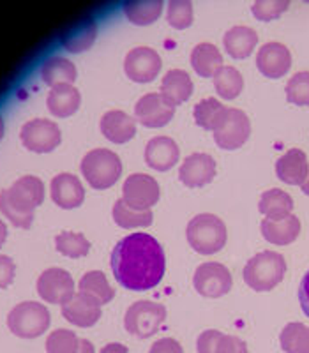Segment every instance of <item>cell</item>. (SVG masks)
Returning <instances> with one entry per match:
<instances>
[{
    "label": "cell",
    "instance_id": "obj_33",
    "mask_svg": "<svg viewBox=\"0 0 309 353\" xmlns=\"http://www.w3.org/2000/svg\"><path fill=\"white\" fill-rule=\"evenodd\" d=\"M113 221L117 226L124 230L131 228H145V226L152 225L154 214L152 210H137L131 209L124 200H117L112 210Z\"/></svg>",
    "mask_w": 309,
    "mask_h": 353
},
{
    "label": "cell",
    "instance_id": "obj_20",
    "mask_svg": "<svg viewBox=\"0 0 309 353\" xmlns=\"http://www.w3.org/2000/svg\"><path fill=\"white\" fill-rule=\"evenodd\" d=\"M308 156L301 149H290L276 161L277 179L290 185H302L308 179Z\"/></svg>",
    "mask_w": 309,
    "mask_h": 353
},
{
    "label": "cell",
    "instance_id": "obj_13",
    "mask_svg": "<svg viewBox=\"0 0 309 353\" xmlns=\"http://www.w3.org/2000/svg\"><path fill=\"white\" fill-rule=\"evenodd\" d=\"M212 134L214 141L221 149H241L242 145L248 141L249 134H251V121H249L248 113H244L239 108H230L226 121Z\"/></svg>",
    "mask_w": 309,
    "mask_h": 353
},
{
    "label": "cell",
    "instance_id": "obj_36",
    "mask_svg": "<svg viewBox=\"0 0 309 353\" xmlns=\"http://www.w3.org/2000/svg\"><path fill=\"white\" fill-rule=\"evenodd\" d=\"M55 248L59 253L68 258H81L87 256L90 251V242L83 233L62 232L55 237Z\"/></svg>",
    "mask_w": 309,
    "mask_h": 353
},
{
    "label": "cell",
    "instance_id": "obj_45",
    "mask_svg": "<svg viewBox=\"0 0 309 353\" xmlns=\"http://www.w3.org/2000/svg\"><path fill=\"white\" fill-rule=\"evenodd\" d=\"M299 301H301L302 311L306 313V316H309V270L304 274L301 286H299Z\"/></svg>",
    "mask_w": 309,
    "mask_h": 353
},
{
    "label": "cell",
    "instance_id": "obj_7",
    "mask_svg": "<svg viewBox=\"0 0 309 353\" xmlns=\"http://www.w3.org/2000/svg\"><path fill=\"white\" fill-rule=\"evenodd\" d=\"M166 320V307L159 302L138 301L128 307L124 314V327L131 336L147 339L157 334Z\"/></svg>",
    "mask_w": 309,
    "mask_h": 353
},
{
    "label": "cell",
    "instance_id": "obj_41",
    "mask_svg": "<svg viewBox=\"0 0 309 353\" xmlns=\"http://www.w3.org/2000/svg\"><path fill=\"white\" fill-rule=\"evenodd\" d=\"M221 336H223V332H219V330H214V329L203 330V332H201L197 339V352L198 353H216Z\"/></svg>",
    "mask_w": 309,
    "mask_h": 353
},
{
    "label": "cell",
    "instance_id": "obj_43",
    "mask_svg": "<svg viewBox=\"0 0 309 353\" xmlns=\"http://www.w3.org/2000/svg\"><path fill=\"white\" fill-rule=\"evenodd\" d=\"M14 272H17V265L12 261V258L0 254V290L8 288L14 279Z\"/></svg>",
    "mask_w": 309,
    "mask_h": 353
},
{
    "label": "cell",
    "instance_id": "obj_30",
    "mask_svg": "<svg viewBox=\"0 0 309 353\" xmlns=\"http://www.w3.org/2000/svg\"><path fill=\"white\" fill-rule=\"evenodd\" d=\"M258 209H260V212L263 214L267 219H285V217H288L290 214H292L293 200L286 191H283V189H267V191L260 196Z\"/></svg>",
    "mask_w": 309,
    "mask_h": 353
},
{
    "label": "cell",
    "instance_id": "obj_49",
    "mask_svg": "<svg viewBox=\"0 0 309 353\" xmlns=\"http://www.w3.org/2000/svg\"><path fill=\"white\" fill-rule=\"evenodd\" d=\"M301 189H302V193L308 194V196H309V173H308V179L304 181V184L301 185Z\"/></svg>",
    "mask_w": 309,
    "mask_h": 353
},
{
    "label": "cell",
    "instance_id": "obj_50",
    "mask_svg": "<svg viewBox=\"0 0 309 353\" xmlns=\"http://www.w3.org/2000/svg\"><path fill=\"white\" fill-rule=\"evenodd\" d=\"M4 131H6V128H4V119H2V115H0V140L4 138Z\"/></svg>",
    "mask_w": 309,
    "mask_h": 353
},
{
    "label": "cell",
    "instance_id": "obj_15",
    "mask_svg": "<svg viewBox=\"0 0 309 353\" xmlns=\"http://www.w3.org/2000/svg\"><path fill=\"white\" fill-rule=\"evenodd\" d=\"M216 176V159L210 154L195 152L182 161L179 179L188 188H203Z\"/></svg>",
    "mask_w": 309,
    "mask_h": 353
},
{
    "label": "cell",
    "instance_id": "obj_10",
    "mask_svg": "<svg viewBox=\"0 0 309 353\" xmlns=\"http://www.w3.org/2000/svg\"><path fill=\"white\" fill-rule=\"evenodd\" d=\"M161 188L154 176L147 173H132L122 185V200L137 210H150L159 201Z\"/></svg>",
    "mask_w": 309,
    "mask_h": 353
},
{
    "label": "cell",
    "instance_id": "obj_5",
    "mask_svg": "<svg viewBox=\"0 0 309 353\" xmlns=\"http://www.w3.org/2000/svg\"><path fill=\"white\" fill-rule=\"evenodd\" d=\"M80 170L90 188L108 189L121 179L122 161L113 150L94 149L85 154Z\"/></svg>",
    "mask_w": 309,
    "mask_h": 353
},
{
    "label": "cell",
    "instance_id": "obj_16",
    "mask_svg": "<svg viewBox=\"0 0 309 353\" xmlns=\"http://www.w3.org/2000/svg\"><path fill=\"white\" fill-rule=\"evenodd\" d=\"M258 71L267 78H281L292 68V53L283 43H265L257 53Z\"/></svg>",
    "mask_w": 309,
    "mask_h": 353
},
{
    "label": "cell",
    "instance_id": "obj_48",
    "mask_svg": "<svg viewBox=\"0 0 309 353\" xmlns=\"http://www.w3.org/2000/svg\"><path fill=\"white\" fill-rule=\"evenodd\" d=\"M6 239H8V226H6L4 221L0 219V248L6 242Z\"/></svg>",
    "mask_w": 309,
    "mask_h": 353
},
{
    "label": "cell",
    "instance_id": "obj_12",
    "mask_svg": "<svg viewBox=\"0 0 309 353\" xmlns=\"http://www.w3.org/2000/svg\"><path fill=\"white\" fill-rule=\"evenodd\" d=\"M37 293L44 302L62 305L77 292L71 274L59 267H52L44 270L37 279Z\"/></svg>",
    "mask_w": 309,
    "mask_h": 353
},
{
    "label": "cell",
    "instance_id": "obj_40",
    "mask_svg": "<svg viewBox=\"0 0 309 353\" xmlns=\"http://www.w3.org/2000/svg\"><path fill=\"white\" fill-rule=\"evenodd\" d=\"M288 8V0H257L251 6V11H253L255 18H258V20L270 21L281 17Z\"/></svg>",
    "mask_w": 309,
    "mask_h": 353
},
{
    "label": "cell",
    "instance_id": "obj_6",
    "mask_svg": "<svg viewBox=\"0 0 309 353\" xmlns=\"http://www.w3.org/2000/svg\"><path fill=\"white\" fill-rule=\"evenodd\" d=\"M52 323L48 307L41 302L25 301L9 311L8 327L21 339H36L48 330Z\"/></svg>",
    "mask_w": 309,
    "mask_h": 353
},
{
    "label": "cell",
    "instance_id": "obj_47",
    "mask_svg": "<svg viewBox=\"0 0 309 353\" xmlns=\"http://www.w3.org/2000/svg\"><path fill=\"white\" fill-rule=\"evenodd\" d=\"M78 353H96V348H94V345L88 339H81Z\"/></svg>",
    "mask_w": 309,
    "mask_h": 353
},
{
    "label": "cell",
    "instance_id": "obj_34",
    "mask_svg": "<svg viewBox=\"0 0 309 353\" xmlns=\"http://www.w3.org/2000/svg\"><path fill=\"white\" fill-rule=\"evenodd\" d=\"M212 80L217 96L221 99H235L244 88V78H242L241 71L233 65H223Z\"/></svg>",
    "mask_w": 309,
    "mask_h": 353
},
{
    "label": "cell",
    "instance_id": "obj_3",
    "mask_svg": "<svg viewBox=\"0 0 309 353\" xmlns=\"http://www.w3.org/2000/svg\"><path fill=\"white\" fill-rule=\"evenodd\" d=\"M286 260L276 251H261L249 258L244 267V283L255 292H270L283 281Z\"/></svg>",
    "mask_w": 309,
    "mask_h": 353
},
{
    "label": "cell",
    "instance_id": "obj_11",
    "mask_svg": "<svg viewBox=\"0 0 309 353\" xmlns=\"http://www.w3.org/2000/svg\"><path fill=\"white\" fill-rule=\"evenodd\" d=\"M161 55L149 46H137L126 55L124 71L129 80L137 83H149L156 80L161 71Z\"/></svg>",
    "mask_w": 309,
    "mask_h": 353
},
{
    "label": "cell",
    "instance_id": "obj_23",
    "mask_svg": "<svg viewBox=\"0 0 309 353\" xmlns=\"http://www.w3.org/2000/svg\"><path fill=\"white\" fill-rule=\"evenodd\" d=\"M97 37V23L92 17H85L66 28L61 36L62 48L71 53H81L94 44Z\"/></svg>",
    "mask_w": 309,
    "mask_h": 353
},
{
    "label": "cell",
    "instance_id": "obj_24",
    "mask_svg": "<svg viewBox=\"0 0 309 353\" xmlns=\"http://www.w3.org/2000/svg\"><path fill=\"white\" fill-rule=\"evenodd\" d=\"M258 44V34L248 25H235L228 28L223 36L225 52L233 59H248Z\"/></svg>",
    "mask_w": 309,
    "mask_h": 353
},
{
    "label": "cell",
    "instance_id": "obj_25",
    "mask_svg": "<svg viewBox=\"0 0 309 353\" xmlns=\"http://www.w3.org/2000/svg\"><path fill=\"white\" fill-rule=\"evenodd\" d=\"M261 235L267 242L276 245H288L293 241H297L301 233V221L295 214H290L288 217L279 221H272L265 217L260 225Z\"/></svg>",
    "mask_w": 309,
    "mask_h": 353
},
{
    "label": "cell",
    "instance_id": "obj_32",
    "mask_svg": "<svg viewBox=\"0 0 309 353\" xmlns=\"http://www.w3.org/2000/svg\"><path fill=\"white\" fill-rule=\"evenodd\" d=\"M163 0H131L124 4V14L134 25H150L163 14Z\"/></svg>",
    "mask_w": 309,
    "mask_h": 353
},
{
    "label": "cell",
    "instance_id": "obj_26",
    "mask_svg": "<svg viewBox=\"0 0 309 353\" xmlns=\"http://www.w3.org/2000/svg\"><path fill=\"white\" fill-rule=\"evenodd\" d=\"M77 77V65L66 57H50L41 65V78L52 88L61 87V85H72Z\"/></svg>",
    "mask_w": 309,
    "mask_h": 353
},
{
    "label": "cell",
    "instance_id": "obj_19",
    "mask_svg": "<svg viewBox=\"0 0 309 353\" xmlns=\"http://www.w3.org/2000/svg\"><path fill=\"white\" fill-rule=\"evenodd\" d=\"M181 149L173 138L156 137L145 147V163L157 172H166L177 165Z\"/></svg>",
    "mask_w": 309,
    "mask_h": 353
},
{
    "label": "cell",
    "instance_id": "obj_46",
    "mask_svg": "<svg viewBox=\"0 0 309 353\" xmlns=\"http://www.w3.org/2000/svg\"><path fill=\"white\" fill-rule=\"evenodd\" d=\"M99 353H129V350L122 343H108L101 348Z\"/></svg>",
    "mask_w": 309,
    "mask_h": 353
},
{
    "label": "cell",
    "instance_id": "obj_22",
    "mask_svg": "<svg viewBox=\"0 0 309 353\" xmlns=\"http://www.w3.org/2000/svg\"><path fill=\"white\" fill-rule=\"evenodd\" d=\"M159 94L170 106L177 108L193 94V80L184 69H170L161 81Z\"/></svg>",
    "mask_w": 309,
    "mask_h": 353
},
{
    "label": "cell",
    "instance_id": "obj_8",
    "mask_svg": "<svg viewBox=\"0 0 309 353\" xmlns=\"http://www.w3.org/2000/svg\"><path fill=\"white\" fill-rule=\"evenodd\" d=\"M233 277L228 267L217 261L201 263L193 276V286L201 297L219 299L232 290Z\"/></svg>",
    "mask_w": 309,
    "mask_h": 353
},
{
    "label": "cell",
    "instance_id": "obj_35",
    "mask_svg": "<svg viewBox=\"0 0 309 353\" xmlns=\"http://www.w3.org/2000/svg\"><path fill=\"white\" fill-rule=\"evenodd\" d=\"M279 345L285 353H309V327L292 321L279 334Z\"/></svg>",
    "mask_w": 309,
    "mask_h": 353
},
{
    "label": "cell",
    "instance_id": "obj_37",
    "mask_svg": "<svg viewBox=\"0 0 309 353\" xmlns=\"http://www.w3.org/2000/svg\"><path fill=\"white\" fill-rule=\"evenodd\" d=\"M80 337L69 329H57L46 339V352L48 353H78L80 350Z\"/></svg>",
    "mask_w": 309,
    "mask_h": 353
},
{
    "label": "cell",
    "instance_id": "obj_4",
    "mask_svg": "<svg viewBox=\"0 0 309 353\" xmlns=\"http://www.w3.org/2000/svg\"><path fill=\"white\" fill-rule=\"evenodd\" d=\"M186 237H188L189 245L197 253L209 256V254L217 253L225 248L228 232H226L225 221L214 214H198L188 223L186 228Z\"/></svg>",
    "mask_w": 309,
    "mask_h": 353
},
{
    "label": "cell",
    "instance_id": "obj_18",
    "mask_svg": "<svg viewBox=\"0 0 309 353\" xmlns=\"http://www.w3.org/2000/svg\"><path fill=\"white\" fill-rule=\"evenodd\" d=\"M50 194H52L53 203L59 205L61 209H77L85 200L83 184L72 173H59L53 176L50 184Z\"/></svg>",
    "mask_w": 309,
    "mask_h": 353
},
{
    "label": "cell",
    "instance_id": "obj_14",
    "mask_svg": "<svg viewBox=\"0 0 309 353\" xmlns=\"http://www.w3.org/2000/svg\"><path fill=\"white\" fill-rule=\"evenodd\" d=\"M175 115V108L170 106L159 92L145 94L138 99L134 105V117L141 125L149 129L165 128L168 122H172Z\"/></svg>",
    "mask_w": 309,
    "mask_h": 353
},
{
    "label": "cell",
    "instance_id": "obj_39",
    "mask_svg": "<svg viewBox=\"0 0 309 353\" xmlns=\"http://www.w3.org/2000/svg\"><path fill=\"white\" fill-rule=\"evenodd\" d=\"M286 99L292 105H309V71L295 72L286 83Z\"/></svg>",
    "mask_w": 309,
    "mask_h": 353
},
{
    "label": "cell",
    "instance_id": "obj_21",
    "mask_svg": "<svg viewBox=\"0 0 309 353\" xmlns=\"http://www.w3.org/2000/svg\"><path fill=\"white\" fill-rule=\"evenodd\" d=\"M101 132L112 143H126L137 134V121L122 110H110L101 117Z\"/></svg>",
    "mask_w": 309,
    "mask_h": 353
},
{
    "label": "cell",
    "instance_id": "obj_31",
    "mask_svg": "<svg viewBox=\"0 0 309 353\" xmlns=\"http://www.w3.org/2000/svg\"><path fill=\"white\" fill-rule=\"evenodd\" d=\"M78 292L88 295L101 305L108 304L115 297V290L108 283L105 272H101V270H90V272L83 274L78 283Z\"/></svg>",
    "mask_w": 309,
    "mask_h": 353
},
{
    "label": "cell",
    "instance_id": "obj_42",
    "mask_svg": "<svg viewBox=\"0 0 309 353\" xmlns=\"http://www.w3.org/2000/svg\"><path fill=\"white\" fill-rule=\"evenodd\" d=\"M216 353H249V352L244 339H241V337L237 336L223 334L219 339V345H217Z\"/></svg>",
    "mask_w": 309,
    "mask_h": 353
},
{
    "label": "cell",
    "instance_id": "obj_9",
    "mask_svg": "<svg viewBox=\"0 0 309 353\" xmlns=\"http://www.w3.org/2000/svg\"><path fill=\"white\" fill-rule=\"evenodd\" d=\"M21 143L25 149L37 154H48L61 145V129L48 119H32L23 124L20 131Z\"/></svg>",
    "mask_w": 309,
    "mask_h": 353
},
{
    "label": "cell",
    "instance_id": "obj_38",
    "mask_svg": "<svg viewBox=\"0 0 309 353\" xmlns=\"http://www.w3.org/2000/svg\"><path fill=\"white\" fill-rule=\"evenodd\" d=\"M166 20L173 28H188L193 23V4L191 0H170L166 4Z\"/></svg>",
    "mask_w": 309,
    "mask_h": 353
},
{
    "label": "cell",
    "instance_id": "obj_44",
    "mask_svg": "<svg viewBox=\"0 0 309 353\" xmlns=\"http://www.w3.org/2000/svg\"><path fill=\"white\" fill-rule=\"evenodd\" d=\"M149 353H184V348L173 337H163L152 343Z\"/></svg>",
    "mask_w": 309,
    "mask_h": 353
},
{
    "label": "cell",
    "instance_id": "obj_27",
    "mask_svg": "<svg viewBox=\"0 0 309 353\" xmlns=\"http://www.w3.org/2000/svg\"><path fill=\"white\" fill-rule=\"evenodd\" d=\"M80 103L81 94L74 85H61V87L52 88L48 99H46L50 112L55 117H61V119L77 113V110L80 108Z\"/></svg>",
    "mask_w": 309,
    "mask_h": 353
},
{
    "label": "cell",
    "instance_id": "obj_2",
    "mask_svg": "<svg viewBox=\"0 0 309 353\" xmlns=\"http://www.w3.org/2000/svg\"><path fill=\"white\" fill-rule=\"evenodd\" d=\"M44 200V184L34 175L20 176L11 188L0 191V212L18 228H30L34 210Z\"/></svg>",
    "mask_w": 309,
    "mask_h": 353
},
{
    "label": "cell",
    "instance_id": "obj_29",
    "mask_svg": "<svg viewBox=\"0 0 309 353\" xmlns=\"http://www.w3.org/2000/svg\"><path fill=\"white\" fill-rule=\"evenodd\" d=\"M228 110L219 99H214V97H205L200 103H197L193 110L195 122H197L200 128L207 129V131L216 132L217 129L223 125V122L226 121L228 117Z\"/></svg>",
    "mask_w": 309,
    "mask_h": 353
},
{
    "label": "cell",
    "instance_id": "obj_1",
    "mask_svg": "<svg viewBox=\"0 0 309 353\" xmlns=\"http://www.w3.org/2000/svg\"><path fill=\"white\" fill-rule=\"evenodd\" d=\"M110 263L117 283L132 292L156 288L166 270L163 245L149 233H131L117 242Z\"/></svg>",
    "mask_w": 309,
    "mask_h": 353
},
{
    "label": "cell",
    "instance_id": "obj_17",
    "mask_svg": "<svg viewBox=\"0 0 309 353\" xmlns=\"http://www.w3.org/2000/svg\"><path fill=\"white\" fill-rule=\"evenodd\" d=\"M101 304H97L94 299H90L85 293H74L66 304H62V316L71 323V325L88 329L96 325L101 320Z\"/></svg>",
    "mask_w": 309,
    "mask_h": 353
},
{
    "label": "cell",
    "instance_id": "obj_28",
    "mask_svg": "<svg viewBox=\"0 0 309 353\" xmlns=\"http://www.w3.org/2000/svg\"><path fill=\"white\" fill-rule=\"evenodd\" d=\"M191 65L201 78H214L223 68V55L214 44L200 43L191 52Z\"/></svg>",
    "mask_w": 309,
    "mask_h": 353
}]
</instances>
